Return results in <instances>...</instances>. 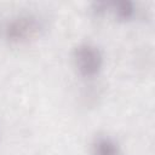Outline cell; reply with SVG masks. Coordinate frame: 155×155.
Listing matches in <instances>:
<instances>
[{
	"instance_id": "cell-3",
	"label": "cell",
	"mask_w": 155,
	"mask_h": 155,
	"mask_svg": "<svg viewBox=\"0 0 155 155\" xmlns=\"http://www.w3.org/2000/svg\"><path fill=\"white\" fill-rule=\"evenodd\" d=\"M92 155H120L121 148L116 139L110 136H98L91 145Z\"/></svg>"
},
{
	"instance_id": "cell-2",
	"label": "cell",
	"mask_w": 155,
	"mask_h": 155,
	"mask_svg": "<svg viewBox=\"0 0 155 155\" xmlns=\"http://www.w3.org/2000/svg\"><path fill=\"white\" fill-rule=\"evenodd\" d=\"M73 61L76 70L84 78H93L103 68L102 51L91 42H82L74 48Z\"/></svg>"
},
{
	"instance_id": "cell-5",
	"label": "cell",
	"mask_w": 155,
	"mask_h": 155,
	"mask_svg": "<svg viewBox=\"0 0 155 155\" xmlns=\"http://www.w3.org/2000/svg\"><path fill=\"white\" fill-rule=\"evenodd\" d=\"M90 11L94 17H102L107 12H109V2L107 1H96L91 5Z\"/></svg>"
},
{
	"instance_id": "cell-1",
	"label": "cell",
	"mask_w": 155,
	"mask_h": 155,
	"mask_svg": "<svg viewBox=\"0 0 155 155\" xmlns=\"http://www.w3.org/2000/svg\"><path fill=\"white\" fill-rule=\"evenodd\" d=\"M42 28V22L36 15L24 12L8 21L5 28V35L8 42L21 45L36 39L41 34Z\"/></svg>"
},
{
	"instance_id": "cell-4",
	"label": "cell",
	"mask_w": 155,
	"mask_h": 155,
	"mask_svg": "<svg viewBox=\"0 0 155 155\" xmlns=\"http://www.w3.org/2000/svg\"><path fill=\"white\" fill-rule=\"evenodd\" d=\"M109 12L114 15V17L120 22L132 21L137 15V6L134 2L128 0H120L109 2Z\"/></svg>"
}]
</instances>
